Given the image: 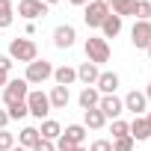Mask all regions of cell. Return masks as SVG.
Listing matches in <instances>:
<instances>
[{"label":"cell","instance_id":"6da1fadb","mask_svg":"<svg viewBox=\"0 0 151 151\" xmlns=\"http://www.w3.org/2000/svg\"><path fill=\"white\" fill-rule=\"evenodd\" d=\"M9 59H15V62H33V59H39V47H36V42L33 39H12L9 42Z\"/></svg>","mask_w":151,"mask_h":151},{"label":"cell","instance_id":"7a4b0ae2","mask_svg":"<svg viewBox=\"0 0 151 151\" xmlns=\"http://www.w3.org/2000/svg\"><path fill=\"white\" fill-rule=\"evenodd\" d=\"M86 56H89V62H95V65L110 62V45H107V39H101V36L86 39Z\"/></svg>","mask_w":151,"mask_h":151},{"label":"cell","instance_id":"3957f363","mask_svg":"<svg viewBox=\"0 0 151 151\" xmlns=\"http://www.w3.org/2000/svg\"><path fill=\"white\" fill-rule=\"evenodd\" d=\"M27 95H30V83H27V80H9V83L3 86V104H6V107L27 101Z\"/></svg>","mask_w":151,"mask_h":151},{"label":"cell","instance_id":"277c9868","mask_svg":"<svg viewBox=\"0 0 151 151\" xmlns=\"http://www.w3.org/2000/svg\"><path fill=\"white\" fill-rule=\"evenodd\" d=\"M47 77H53V65L47 62V59H33L30 65H27V83H45Z\"/></svg>","mask_w":151,"mask_h":151},{"label":"cell","instance_id":"5b68a950","mask_svg":"<svg viewBox=\"0 0 151 151\" xmlns=\"http://www.w3.org/2000/svg\"><path fill=\"white\" fill-rule=\"evenodd\" d=\"M27 110H30V116L45 119V116L50 113V101H47V95H45V92H39V89H33V92L27 95Z\"/></svg>","mask_w":151,"mask_h":151},{"label":"cell","instance_id":"8992f818","mask_svg":"<svg viewBox=\"0 0 151 151\" xmlns=\"http://www.w3.org/2000/svg\"><path fill=\"white\" fill-rule=\"evenodd\" d=\"M107 15H110V6H104V3H98V0H92V3H86L83 21H86V27H101Z\"/></svg>","mask_w":151,"mask_h":151},{"label":"cell","instance_id":"52a82bcc","mask_svg":"<svg viewBox=\"0 0 151 151\" xmlns=\"http://www.w3.org/2000/svg\"><path fill=\"white\" fill-rule=\"evenodd\" d=\"M130 42H133V47L145 50L151 45V21H136L133 30H130Z\"/></svg>","mask_w":151,"mask_h":151},{"label":"cell","instance_id":"ba28073f","mask_svg":"<svg viewBox=\"0 0 151 151\" xmlns=\"http://www.w3.org/2000/svg\"><path fill=\"white\" fill-rule=\"evenodd\" d=\"M18 15H24L27 21L45 18L47 15V3H42V0H21V3H18Z\"/></svg>","mask_w":151,"mask_h":151},{"label":"cell","instance_id":"9c48e42d","mask_svg":"<svg viewBox=\"0 0 151 151\" xmlns=\"http://www.w3.org/2000/svg\"><path fill=\"white\" fill-rule=\"evenodd\" d=\"M98 110L104 113V119H119V116L124 113V104H122V98H116V95H101Z\"/></svg>","mask_w":151,"mask_h":151},{"label":"cell","instance_id":"30bf717a","mask_svg":"<svg viewBox=\"0 0 151 151\" xmlns=\"http://www.w3.org/2000/svg\"><path fill=\"white\" fill-rule=\"evenodd\" d=\"M74 39H77V30H74L71 24H59V27L53 30V45H56L59 50H68V47L74 45Z\"/></svg>","mask_w":151,"mask_h":151},{"label":"cell","instance_id":"8fae6325","mask_svg":"<svg viewBox=\"0 0 151 151\" xmlns=\"http://www.w3.org/2000/svg\"><path fill=\"white\" fill-rule=\"evenodd\" d=\"M95 89H98L101 95H116V89H119V74H116V71H101Z\"/></svg>","mask_w":151,"mask_h":151},{"label":"cell","instance_id":"7c38bea8","mask_svg":"<svg viewBox=\"0 0 151 151\" xmlns=\"http://www.w3.org/2000/svg\"><path fill=\"white\" fill-rule=\"evenodd\" d=\"M130 139L133 142H142V139H151V122L145 116H136L130 122Z\"/></svg>","mask_w":151,"mask_h":151},{"label":"cell","instance_id":"4fadbf2b","mask_svg":"<svg viewBox=\"0 0 151 151\" xmlns=\"http://www.w3.org/2000/svg\"><path fill=\"white\" fill-rule=\"evenodd\" d=\"M122 104H124V110H130L133 116H142V113H145V107H148L145 95H142V92H136V89H133V92H127Z\"/></svg>","mask_w":151,"mask_h":151},{"label":"cell","instance_id":"5bb4252c","mask_svg":"<svg viewBox=\"0 0 151 151\" xmlns=\"http://www.w3.org/2000/svg\"><path fill=\"white\" fill-rule=\"evenodd\" d=\"M47 101H50V110H65V107H68V101H71L68 86H53V89H50V95H47Z\"/></svg>","mask_w":151,"mask_h":151},{"label":"cell","instance_id":"9a60e30c","mask_svg":"<svg viewBox=\"0 0 151 151\" xmlns=\"http://www.w3.org/2000/svg\"><path fill=\"white\" fill-rule=\"evenodd\" d=\"M74 71H77V80H83L86 86H95L98 83V74H101L95 62H83L80 68H74Z\"/></svg>","mask_w":151,"mask_h":151},{"label":"cell","instance_id":"2e32d148","mask_svg":"<svg viewBox=\"0 0 151 151\" xmlns=\"http://www.w3.org/2000/svg\"><path fill=\"white\" fill-rule=\"evenodd\" d=\"M101 33H104V36H101V39H116V36H119V33H122V18H119V15H113V12H110V15H107V18H104V24H101Z\"/></svg>","mask_w":151,"mask_h":151},{"label":"cell","instance_id":"e0dca14e","mask_svg":"<svg viewBox=\"0 0 151 151\" xmlns=\"http://www.w3.org/2000/svg\"><path fill=\"white\" fill-rule=\"evenodd\" d=\"M107 124V119H104V113L98 110V107H92V110H83V127H92V130H101Z\"/></svg>","mask_w":151,"mask_h":151},{"label":"cell","instance_id":"ac0fdd59","mask_svg":"<svg viewBox=\"0 0 151 151\" xmlns=\"http://www.w3.org/2000/svg\"><path fill=\"white\" fill-rule=\"evenodd\" d=\"M53 80H56V86H71L77 80V71L68 65H59V68H53Z\"/></svg>","mask_w":151,"mask_h":151},{"label":"cell","instance_id":"d6986e66","mask_svg":"<svg viewBox=\"0 0 151 151\" xmlns=\"http://www.w3.org/2000/svg\"><path fill=\"white\" fill-rule=\"evenodd\" d=\"M59 133H62V127H59V122H53V119H45L42 127H39V136H42V139H50V142H56Z\"/></svg>","mask_w":151,"mask_h":151},{"label":"cell","instance_id":"ffe728a7","mask_svg":"<svg viewBox=\"0 0 151 151\" xmlns=\"http://www.w3.org/2000/svg\"><path fill=\"white\" fill-rule=\"evenodd\" d=\"M77 101H80V107H83V110H92V107H98V101H101V92H98L95 86H86V89L80 92V98H77Z\"/></svg>","mask_w":151,"mask_h":151},{"label":"cell","instance_id":"44dd1931","mask_svg":"<svg viewBox=\"0 0 151 151\" xmlns=\"http://www.w3.org/2000/svg\"><path fill=\"white\" fill-rule=\"evenodd\" d=\"M39 139H42V136H39V127H24V130L18 133V142H21V148H27V151H30Z\"/></svg>","mask_w":151,"mask_h":151},{"label":"cell","instance_id":"7402d4cb","mask_svg":"<svg viewBox=\"0 0 151 151\" xmlns=\"http://www.w3.org/2000/svg\"><path fill=\"white\" fill-rule=\"evenodd\" d=\"M62 136L71 139L74 145H83V139H86V127H83V124H68V127L62 130Z\"/></svg>","mask_w":151,"mask_h":151},{"label":"cell","instance_id":"603a6c76","mask_svg":"<svg viewBox=\"0 0 151 151\" xmlns=\"http://www.w3.org/2000/svg\"><path fill=\"white\" fill-rule=\"evenodd\" d=\"M133 6H136V0H113L110 12L119 15V18H124V15H133Z\"/></svg>","mask_w":151,"mask_h":151},{"label":"cell","instance_id":"cb8c5ba5","mask_svg":"<svg viewBox=\"0 0 151 151\" xmlns=\"http://www.w3.org/2000/svg\"><path fill=\"white\" fill-rule=\"evenodd\" d=\"M12 21H15V12H12V0H0V30H6Z\"/></svg>","mask_w":151,"mask_h":151},{"label":"cell","instance_id":"d4e9b609","mask_svg":"<svg viewBox=\"0 0 151 151\" xmlns=\"http://www.w3.org/2000/svg\"><path fill=\"white\" fill-rule=\"evenodd\" d=\"M133 18H136V21H151V3H148V0H136Z\"/></svg>","mask_w":151,"mask_h":151},{"label":"cell","instance_id":"484cf974","mask_svg":"<svg viewBox=\"0 0 151 151\" xmlns=\"http://www.w3.org/2000/svg\"><path fill=\"white\" fill-rule=\"evenodd\" d=\"M6 113H9V119H24V116H30L27 101H21V104H9V107H6Z\"/></svg>","mask_w":151,"mask_h":151},{"label":"cell","instance_id":"4316f807","mask_svg":"<svg viewBox=\"0 0 151 151\" xmlns=\"http://www.w3.org/2000/svg\"><path fill=\"white\" fill-rule=\"evenodd\" d=\"M122 136H130V124L122 119H113V139H122Z\"/></svg>","mask_w":151,"mask_h":151},{"label":"cell","instance_id":"83f0119b","mask_svg":"<svg viewBox=\"0 0 151 151\" xmlns=\"http://www.w3.org/2000/svg\"><path fill=\"white\" fill-rule=\"evenodd\" d=\"M15 148V136L9 130H0V151H12Z\"/></svg>","mask_w":151,"mask_h":151},{"label":"cell","instance_id":"f1b7e54d","mask_svg":"<svg viewBox=\"0 0 151 151\" xmlns=\"http://www.w3.org/2000/svg\"><path fill=\"white\" fill-rule=\"evenodd\" d=\"M113 151H133V139H130V136L113 139Z\"/></svg>","mask_w":151,"mask_h":151},{"label":"cell","instance_id":"f546056e","mask_svg":"<svg viewBox=\"0 0 151 151\" xmlns=\"http://www.w3.org/2000/svg\"><path fill=\"white\" fill-rule=\"evenodd\" d=\"M89 151H113V142H110V139H95V142L89 145Z\"/></svg>","mask_w":151,"mask_h":151},{"label":"cell","instance_id":"4dcf8cb0","mask_svg":"<svg viewBox=\"0 0 151 151\" xmlns=\"http://www.w3.org/2000/svg\"><path fill=\"white\" fill-rule=\"evenodd\" d=\"M33 151H56V145H53L50 139H39V142L33 145Z\"/></svg>","mask_w":151,"mask_h":151},{"label":"cell","instance_id":"1f68e13d","mask_svg":"<svg viewBox=\"0 0 151 151\" xmlns=\"http://www.w3.org/2000/svg\"><path fill=\"white\" fill-rule=\"evenodd\" d=\"M9 68H12V59H9V56H0V71L9 74Z\"/></svg>","mask_w":151,"mask_h":151},{"label":"cell","instance_id":"d6a6232c","mask_svg":"<svg viewBox=\"0 0 151 151\" xmlns=\"http://www.w3.org/2000/svg\"><path fill=\"white\" fill-rule=\"evenodd\" d=\"M6 124H9V113L0 110V130H6Z\"/></svg>","mask_w":151,"mask_h":151},{"label":"cell","instance_id":"836d02e7","mask_svg":"<svg viewBox=\"0 0 151 151\" xmlns=\"http://www.w3.org/2000/svg\"><path fill=\"white\" fill-rule=\"evenodd\" d=\"M6 83H9V74H6V71H0V89H3Z\"/></svg>","mask_w":151,"mask_h":151},{"label":"cell","instance_id":"e575fe53","mask_svg":"<svg viewBox=\"0 0 151 151\" xmlns=\"http://www.w3.org/2000/svg\"><path fill=\"white\" fill-rule=\"evenodd\" d=\"M71 6H86V3H92V0H68Z\"/></svg>","mask_w":151,"mask_h":151},{"label":"cell","instance_id":"d590c367","mask_svg":"<svg viewBox=\"0 0 151 151\" xmlns=\"http://www.w3.org/2000/svg\"><path fill=\"white\" fill-rule=\"evenodd\" d=\"M142 95H145V101H151V83H148V89H145Z\"/></svg>","mask_w":151,"mask_h":151},{"label":"cell","instance_id":"8d00e7d4","mask_svg":"<svg viewBox=\"0 0 151 151\" xmlns=\"http://www.w3.org/2000/svg\"><path fill=\"white\" fill-rule=\"evenodd\" d=\"M98 3H104V6H113V0H98Z\"/></svg>","mask_w":151,"mask_h":151},{"label":"cell","instance_id":"74e56055","mask_svg":"<svg viewBox=\"0 0 151 151\" xmlns=\"http://www.w3.org/2000/svg\"><path fill=\"white\" fill-rule=\"evenodd\" d=\"M42 3H47V6H50V3H59V0H42Z\"/></svg>","mask_w":151,"mask_h":151},{"label":"cell","instance_id":"f35d334b","mask_svg":"<svg viewBox=\"0 0 151 151\" xmlns=\"http://www.w3.org/2000/svg\"><path fill=\"white\" fill-rule=\"evenodd\" d=\"M74 151H89V148H83V145H77V148H74Z\"/></svg>","mask_w":151,"mask_h":151},{"label":"cell","instance_id":"ab89813d","mask_svg":"<svg viewBox=\"0 0 151 151\" xmlns=\"http://www.w3.org/2000/svg\"><path fill=\"white\" fill-rule=\"evenodd\" d=\"M145 53H148V59H151V45H148V47H145Z\"/></svg>","mask_w":151,"mask_h":151},{"label":"cell","instance_id":"60d3db41","mask_svg":"<svg viewBox=\"0 0 151 151\" xmlns=\"http://www.w3.org/2000/svg\"><path fill=\"white\" fill-rule=\"evenodd\" d=\"M12 151H27V148H21V145H18V148H12Z\"/></svg>","mask_w":151,"mask_h":151},{"label":"cell","instance_id":"b9f144b4","mask_svg":"<svg viewBox=\"0 0 151 151\" xmlns=\"http://www.w3.org/2000/svg\"><path fill=\"white\" fill-rule=\"evenodd\" d=\"M145 119H148V122H151V110H148V116H145Z\"/></svg>","mask_w":151,"mask_h":151},{"label":"cell","instance_id":"7bdbcfd3","mask_svg":"<svg viewBox=\"0 0 151 151\" xmlns=\"http://www.w3.org/2000/svg\"><path fill=\"white\" fill-rule=\"evenodd\" d=\"M148 142H151V139H148Z\"/></svg>","mask_w":151,"mask_h":151}]
</instances>
